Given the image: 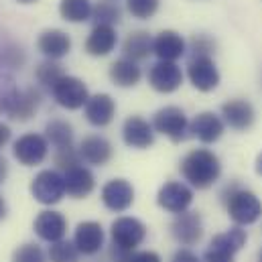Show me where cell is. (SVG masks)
Returning <instances> with one entry per match:
<instances>
[{"label":"cell","mask_w":262,"mask_h":262,"mask_svg":"<svg viewBox=\"0 0 262 262\" xmlns=\"http://www.w3.org/2000/svg\"><path fill=\"white\" fill-rule=\"evenodd\" d=\"M92 2L90 0H61L59 12L69 23H85L92 18Z\"/></svg>","instance_id":"cell-28"},{"label":"cell","mask_w":262,"mask_h":262,"mask_svg":"<svg viewBox=\"0 0 262 262\" xmlns=\"http://www.w3.org/2000/svg\"><path fill=\"white\" fill-rule=\"evenodd\" d=\"M63 75H66V73H63V67L59 66V63H55L53 59L43 61L41 66L37 67V71H35L37 81H39L43 88H49V90H53L55 83H57Z\"/></svg>","instance_id":"cell-30"},{"label":"cell","mask_w":262,"mask_h":262,"mask_svg":"<svg viewBox=\"0 0 262 262\" xmlns=\"http://www.w3.org/2000/svg\"><path fill=\"white\" fill-rule=\"evenodd\" d=\"M189 81L199 92H211L220 83V71L209 57H193L187 69Z\"/></svg>","instance_id":"cell-11"},{"label":"cell","mask_w":262,"mask_h":262,"mask_svg":"<svg viewBox=\"0 0 262 262\" xmlns=\"http://www.w3.org/2000/svg\"><path fill=\"white\" fill-rule=\"evenodd\" d=\"M148 83L152 90H157L161 94H171V92L179 90V85L183 83L181 67L175 66L173 61H159L148 71Z\"/></svg>","instance_id":"cell-9"},{"label":"cell","mask_w":262,"mask_h":262,"mask_svg":"<svg viewBox=\"0 0 262 262\" xmlns=\"http://www.w3.org/2000/svg\"><path fill=\"white\" fill-rule=\"evenodd\" d=\"M226 199V207L230 217L238 224V226H250L254 224L262 215V203L260 199L254 195L252 191L246 189H232L230 195Z\"/></svg>","instance_id":"cell-2"},{"label":"cell","mask_w":262,"mask_h":262,"mask_svg":"<svg viewBox=\"0 0 262 262\" xmlns=\"http://www.w3.org/2000/svg\"><path fill=\"white\" fill-rule=\"evenodd\" d=\"M189 132L195 136L197 140L211 144L215 142L222 132H224V122L220 116H215L213 112H201L193 118V122L189 124Z\"/></svg>","instance_id":"cell-20"},{"label":"cell","mask_w":262,"mask_h":262,"mask_svg":"<svg viewBox=\"0 0 262 262\" xmlns=\"http://www.w3.org/2000/svg\"><path fill=\"white\" fill-rule=\"evenodd\" d=\"M37 47L47 59L57 61L71 51V39H69L67 33L59 31V29H49V31L41 33V37L37 41Z\"/></svg>","instance_id":"cell-17"},{"label":"cell","mask_w":262,"mask_h":262,"mask_svg":"<svg viewBox=\"0 0 262 262\" xmlns=\"http://www.w3.org/2000/svg\"><path fill=\"white\" fill-rule=\"evenodd\" d=\"M152 53L161 61H175L185 53V41L175 31H163L152 41Z\"/></svg>","instance_id":"cell-19"},{"label":"cell","mask_w":262,"mask_h":262,"mask_svg":"<svg viewBox=\"0 0 262 262\" xmlns=\"http://www.w3.org/2000/svg\"><path fill=\"white\" fill-rule=\"evenodd\" d=\"M53 92V98L55 102L66 108V110H77V108H83L90 100V94H88V88L81 79L77 77H71V75H63L55 88L51 90Z\"/></svg>","instance_id":"cell-6"},{"label":"cell","mask_w":262,"mask_h":262,"mask_svg":"<svg viewBox=\"0 0 262 262\" xmlns=\"http://www.w3.org/2000/svg\"><path fill=\"white\" fill-rule=\"evenodd\" d=\"M31 193L43 205L59 203L61 197L66 195L63 175H59L57 171H51V169H45V171L37 173L33 183H31Z\"/></svg>","instance_id":"cell-4"},{"label":"cell","mask_w":262,"mask_h":262,"mask_svg":"<svg viewBox=\"0 0 262 262\" xmlns=\"http://www.w3.org/2000/svg\"><path fill=\"white\" fill-rule=\"evenodd\" d=\"M224 120L234 130H246L254 124V108L246 100H230L222 106Z\"/></svg>","instance_id":"cell-18"},{"label":"cell","mask_w":262,"mask_h":262,"mask_svg":"<svg viewBox=\"0 0 262 262\" xmlns=\"http://www.w3.org/2000/svg\"><path fill=\"white\" fill-rule=\"evenodd\" d=\"M244 244H246V232L242 228H232L224 234L213 236V240L209 242V248H215V250H222L234 256L238 250H242Z\"/></svg>","instance_id":"cell-27"},{"label":"cell","mask_w":262,"mask_h":262,"mask_svg":"<svg viewBox=\"0 0 262 262\" xmlns=\"http://www.w3.org/2000/svg\"><path fill=\"white\" fill-rule=\"evenodd\" d=\"M122 138L132 148H148L155 142V128L140 116H130L122 126Z\"/></svg>","instance_id":"cell-16"},{"label":"cell","mask_w":262,"mask_h":262,"mask_svg":"<svg viewBox=\"0 0 262 262\" xmlns=\"http://www.w3.org/2000/svg\"><path fill=\"white\" fill-rule=\"evenodd\" d=\"M213 41L199 35V37H193L191 41V51H193V57H209V53L213 51Z\"/></svg>","instance_id":"cell-36"},{"label":"cell","mask_w":262,"mask_h":262,"mask_svg":"<svg viewBox=\"0 0 262 262\" xmlns=\"http://www.w3.org/2000/svg\"><path fill=\"white\" fill-rule=\"evenodd\" d=\"M126 262H161V256L157 252L142 250V252H130Z\"/></svg>","instance_id":"cell-38"},{"label":"cell","mask_w":262,"mask_h":262,"mask_svg":"<svg viewBox=\"0 0 262 262\" xmlns=\"http://www.w3.org/2000/svg\"><path fill=\"white\" fill-rule=\"evenodd\" d=\"M18 2H23V4H31V2H35V0H18Z\"/></svg>","instance_id":"cell-44"},{"label":"cell","mask_w":262,"mask_h":262,"mask_svg":"<svg viewBox=\"0 0 262 262\" xmlns=\"http://www.w3.org/2000/svg\"><path fill=\"white\" fill-rule=\"evenodd\" d=\"M12 262H47V256L37 244H23L14 250Z\"/></svg>","instance_id":"cell-33"},{"label":"cell","mask_w":262,"mask_h":262,"mask_svg":"<svg viewBox=\"0 0 262 262\" xmlns=\"http://www.w3.org/2000/svg\"><path fill=\"white\" fill-rule=\"evenodd\" d=\"M114 114H116V102L108 94H96L85 104V118L90 124L98 128L108 126L114 120Z\"/></svg>","instance_id":"cell-15"},{"label":"cell","mask_w":262,"mask_h":262,"mask_svg":"<svg viewBox=\"0 0 262 262\" xmlns=\"http://www.w3.org/2000/svg\"><path fill=\"white\" fill-rule=\"evenodd\" d=\"M116 41H118V37H116L114 27L96 25L92 29L88 41H85V51L90 55H94V57H104V55H108V53L114 51Z\"/></svg>","instance_id":"cell-21"},{"label":"cell","mask_w":262,"mask_h":262,"mask_svg":"<svg viewBox=\"0 0 262 262\" xmlns=\"http://www.w3.org/2000/svg\"><path fill=\"white\" fill-rule=\"evenodd\" d=\"M256 173L262 175V152L258 155V159H256Z\"/></svg>","instance_id":"cell-43"},{"label":"cell","mask_w":262,"mask_h":262,"mask_svg":"<svg viewBox=\"0 0 262 262\" xmlns=\"http://www.w3.org/2000/svg\"><path fill=\"white\" fill-rule=\"evenodd\" d=\"M203 260L205 262H234V256L228 254V252L215 250V248H207L205 254H203Z\"/></svg>","instance_id":"cell-37"},{"label":"cell","mask_w":262,"mask_h":262,"mask_svg":"<svg viewBox=\"0 0 262 262\" xmlns=\"http://www.w3.org/2000/svg\"><path fill=\"white\" fill-rule=\"evenodd\" d=\"M41 106V94L39 90L35 88H27L25 92H18L12 108L8 110V116L12 120H18V122H27L35 116V112L39 110Z\"/></svg>","instance_id":"cell-24"},{"label":"cell","mask_w":262,"mask_h":262,"mask_svg":"<svg viewBox=\"0 0 262 262\" xmlns=\"http://www.w3.org/2000/svg\"><path fill=\"white\" fill-rule=\"evenodd\" d=\"M45 134H47L45 138L55 148H66V146H71V142H73V130L66 120H51L45 126Z\"/></svg>","instance_id":"cell-29"},{"label":"cell","mask_w":262,"mask_h":262,"mask_svg":"<svg viewBox=\"0 0 262 262\" xmlns=\"http://www.w3.org/2000/svg\"><path fill=\"white\" fill-rule=\"evenodd\" d=\"M220 173H222L220 159L207 148H195L181 161L183 179L189 181L197 189H205L213 185L220 179Z\"/></svg>","instance_id":"cell-1"},{"label":"cell","mask_w":262,"mask_h":262,"mask_svg":"<svg viewBox=\"0 0 262 262\" xmlns=\"http://www.w3.org/2000/svg\"><path fill=\"white\" fill-rule=\"evenodd\" d=\"M126 8L132 16L136 18H150L157 8H159V0H126Z\"/></svg>","instance_id":"cell-34"},{"label":"cell","mask_w":262,"mask_h":262,"mask_svg":"<svg viewBox=\"0 0 262 262\" xmlns=\"http://www.w3.org/2000/svg\"><path fill=\"white\" fill-rule=\"evenodd\" d=\"M49 152V140L37 132L23 134L14 144H12V155L14 159L25 165V167H35L45 161Z\"/></svg>","instance_id":"cell-5"},{"label":"cell","mask_w":262,"mask_h":262,"mask_svg":"<svg viewBox=\"0 0 262 262\" xmlns=\"http://www.w3.org/2000/svg\"><path fill=\"white\" fill-rule=\"evenodd\" d=\"M6 175H8V165H6V161H4V157H0V185L4 183V179H6Z\"/></svg>","instance_id":"cell-41"},{"label":"cell","mask_w":262,"mask_h":262,"mask_svg":"<svg viewBox=\"0 0 262 262\" xmlns=\"http://www.w3.org/2000/svg\"><path fill=\"white\" fill-rule=\"evenodd\" d=\"M73 244L77 246L79 254H98L104 246V230L98 222H81L75 228Z\"/></svg>","instance_id":"cell-13"},{"label":"cell","mask_w":262,"mask_h":262,"mask_svg":"<svg viewBox=\"0 0 262 262\" xmlns=\"http://www.w3.org/2000/svg\"><path fill=\"white\" fill-rule=\"evenodd\" d=\"M49 262H79V250L73 242L59 240L49 248Z\"/></svg>","instance_id":"cell-32"},{"label":"cell","mask_w":262,"mask_h":262,"mask_svg":"<svg viewBox=\"0 0 262 262\" xmlns=\"http://www.w3.org/2000/svg\"><path fill=\"white\" fill-rule=\"evenodd\" d=\"M92 18L96 20V25H106V27L118 25L120 23V8L112 0L98 2L92 10Z\"/></svg>","instance_id":"cell-31"},{"label":"cell","mask_w":262,"mask_h":262,"mask_svg":"<svg viewBox=\"0 0 262 262\" xmlns=\"http://www.w3.org/2000/svg\"><path fill=\"white\" fill-rule=\"evenodd\" d=\"M79 161H81V157H79V150H75L73 146H66V148H57V152H55V165L59 167V169H73V167H79Z\"/></svg>","instance_id":"cell-35"},{"label":"cell","mask_w":262,"mask_h":262,"mask_svg":"<svg viewBox=\"0 0 262 262\" xmlns=\"http://www.w3.org/2000/svg\"><path fill=\"white\" fill-rule=\"evenodd\" d=\"M191 201H193V191L185 183H179V181L165 183L159 189V195H157V203L163 209L171 211V213H183V211H187V207L191 205Z\"/></svg>","instance_id":"cell-8"},{"label":"cell","mask_w":262,"mask_h":262,"mask_svg":"<svg viewBox=\"0 0 262 262\" xmlns=\"http://www.w3.org/2000/svg\"><path fill=\"white\" fill-rule=\"evenodd\" d=\"M152 41L155 39L146 31H134L126 37V41L122 45V53L130 61H142L152 51Z\"/></svg>","instance_id":"cell-25"},{"label":"cell","mask_w":262,"mask_h":262,"mask_svg":"<svg viewBox=\"0 0 262 262\" xmlns=\"http://www.w3.org/2000/svg\"><path fill=\"white\" fill-rule=\"evenodd\" d=\"M110 234H112V244L122 248V250H128L132 252L136 246H140L146 238V228L140 220L136 217H118L112 228H110Z\"/></svg>","instance_id":"cell-7"},{"label":"cell","mask_w":262,"mask_h":262,"mask_svg":"<svg viewBox=\"0 0 262 262\" xmlns=\"http://www.w3.org/2000/svg\"><path fill=\"white\" fill-rule=\"evenodd\" d=\"M258 262H262V250H260V254H258Z\"/></svg>","instance_id":"cell-45"},{"label":"cell","mask_w":262,"mask_h":262,"mask_svg":"<svg viewBox=\"0 0 262 262\" xmlns=\"http://www.w3.org/2000/svg\"><path fill=\"white\" fill-rule=\"evenodd\" d=\"M63 181H66V193L73 199H81V197H88L92 191H94V175L90 169L85 167H73L66 171L63 175Z\"/></svg>","instance_id":"cell-22"},{"label":"cell","mask_w":262,"mask_h":262,"mask_svg":"<svg viewBox=\"0 0 262 262\" xmlns=\"http://www.w3.org/2000/svg\"><path fill=\"white\" fill-rule=\"evenodd\" d=\"M67 232V220L59 211H41L35 220V234L45 242H59Z\"/></svg>","instance_id":"cell-14"},{"label":"cell","mask_w":262,"mask_h":262,"mask_svg":"<svg viewBox=\"0 0 262 262\" xmlns=\"http://www.w3.org/2000/svg\"><path fill=\"white\" fill-rule=\"evenodd\" d=\"M8 140H10V128H8V124L0 122V148H2Z\"/></svg>","instance_id":"cell-40"},{"label":"cell","mask_w":262,"mask_h":262,"mask_svg":"<svg viewBox=\"0 0 262 262\" xmlns=\"http://www.w3.org/2000/svg\"><path fill=\"white\" fill-rule=\"evenodd\" d=\"M171 262H201L199 260V256L197 254H193L191 250H177L175 254H173V258H171Z\"/></svg>","instance_id":"cell-39"},{"label":"cell","mask_w":262,"mask_h":262,"mask_svg":"<svg viewBox=\"0 0 262 262\" xmlns=\"http://www.w3.org/2000/svg\"><path fill=\"white\" fill-rule=\"evenodd\" d=\"M171 234L173 238L183 244V246H193L201 240L203 236V226H201V217L197 211H183L175 217V222L171 224Z\"/></svg>","instance_id":"cell-10"},{"label":"cell","mask_w":262,"mask_h":262,"mask_svg":"<svg viewBox=\"0 0 262 262\" xmlns=\"http://www.w3.org/2000/svg\"><path fill=\"white\" fill-rule=\"evenodd\" d=\"M152 128L157 132H161L163 136L171 138L173 142H181L187 138V132H189V122H187V116L181 108L177 106H167V108H161L155 118H152Z\"/></svg>","instance_id":"cell-3"},{"label":"cell","mask_w":262,"mask_h":262,"mask_svg":"<svg viewBox=\"0 0 262 262\" xmlns=\"http://www.w3.org/2000/svg\"><path fill=\"white\" fill-rule=\"evenodd\" d=\"M79 157L90 165H106L112 159V144L104 136H85L79 144Z\"/></svg>","instance_id":"cell-23"},{"label":"cell","mask_w":262,"mask_h":262,"mask_svg":"<svg viewBox=\"0 0 262 262\" xmlns=\"http://www.w3.org/2000/svg\"><path fill=\"white\" fill-rule=\"evenodd\" d=\"M110 79L114 81V85L134 88L140 79V67L136 66V61L122 57V59H118L110 66Z\"/></svg>","instance_id":"cell-26"},{"label":"cell","mask_w":262,"mask_h":262,"mask_svg":"<svg viewBox=\"0 0 262 262\" xmlns=\"http://www.w3.org/2000/svg\"><path fill=\"white\" fill-rule=\"evenodd\" d=\"M6 213H8V207H6V201L2 199V195H0V222L6 217Z\"/></svg>","instance_id":"cell-42"},{"label":"cell","mask_w":262,"mask_h":262,"mask_svg":"<svg viewBox=\"0 0 262 262\" xmlns=\"http://www.w3.org/2000/svg\"><path fill=\"white\" fill-rule=\"evenodd\" d=\"M102 201L110 211H126L134 201V189L126 179H112L102 189Z\"/></svg>","instance_id":"cell-12"}]
</instances>
